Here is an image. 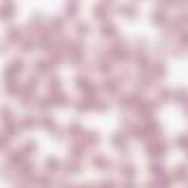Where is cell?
Here are the masks:
<instances>
[{
    "mask_svg": "<svg viewBox=\"0 0 188 188\" xmlns=\"http://www.w3.org/2000/svg\"><path fill=\"white\" fill-rule=\"evenodd\" d=\"M46 168H49V173H55L60 168V162L58 159H46Z\"/></svg>",
    "mask_w": 188,
    "mask_h": 188,
    "instance_id": "obj_4",
    "label": "cell"
},
{
    "mask_svg": "<svg viewBox=\"0 0 188 188\" xmlns=\"http://www.w3.org/2000/svg\"><path fill=\"white\" fill-rule=\"evenodd\" d=\"M78 33H80V35L89 33V27H87V24H80V27H78Z\"/></svg>",
    "mask_w": 188,
    "mask_h": 188,
    "instance_id": "obj_15",
    "label": "cell"
},
{
    "mask_svg": "<svg viewBox=\"0 0 188 188\" xmlns=\"http://www.w3.org/2000/svg\"><path fill=\"white\" fill-rule=\"evenodd\" d=\"M120 13H122V16H128V18H133V7H128V5H122V7H120Z\"/></svg>",
    "mask_w": 188,
    "mask_h": 188,
    "instance_id": "obj_6",
    "label": "cell"
},
{
    "mask_svg": "<svg viewBox=\"0 0 188 188\" xmlns=\"http://www.w3.org/2000/svg\"><path fill=\"white\" fill-rule=\"evenodd\" d=\"M2 16H5V20H9V18L13 16V7H11V5H7V7H5V13H2Z\"/></svg>",
    "mask_w": 188,
    "mask_h": 188,
    "instance_id": "obj_10",
    "label": "cell"
},
{
    "mask_svg": "<svg viewBox=\"0 0 188 188\" xmlns=\"http://www.w3.org/2000/svg\"><path fill=\"white\" fill-rule=\"evenodd\" d=\"M164 150H166L164 144H150V146H148V155H150V157H162Z\"/></svg>",
    "mask_w": 188,
    "mask_h": 188,
    "instance_id": "obj_2",
    "label": "cell"
},
{
    "mask_svg": "<svg viewBox=\"0 0 188 188\" xmlns=\"http://www.w3.org/2000/svg\"><path fill=\"white\" fill-rule=\"evenodd\" d=\"M20 38H22L20 29H11V31H9V40H20Z\"/></svg>",
    "mask_w": 188,
    "mask_h": 188,
    "instance_id": "obj_7",
    "label": "cell"
},
{
    "mask_svg": "<svg viewBox=\"0 0 188 188\" xmlns=\"http://www.w3.org/2000/svg\"><path fill=\"white\" fill-rule=\"evenodd\" d=\"M164 20H166V16H164V13H155V16H153V22H157V24H159V22H164Z\"/></svg>",
    "mask_w": 188,
    "mask_h": 188,
    "instance_id": "obj_12",
    "label": "cell"
},
{
    "mask_svg": "<svg viewBox=\"0 0 188 188\" xmlns=\"http://www.w3.org/2000/svg\"><path fill=\"white\" fill-rule=\"evenodd\" d=\"M175 177H177V179H186V168H184V166L177 168V171H175Z\"/></svg>",
    "mask_w": 188,
    "mask_h": 188,
    "instance_id": "obj_9",
    "label": "cell"
},
{
    "mask_svg": "<svg viewBox=\"0 0 188 188\" xmlns=\"http://www.w3.org/2000/svg\"><path fill=\"white\" fill-rule=\"evenodd\" d=\"M49 87H51V89H58V87H60V80H58V78H51V80H49Z\"/></svg>",
    "mask_w": 188,
    "mask_h": 188,
    "instance_id": "obj_14",
    "label": "cell"
},
{
    "mask_svg": "<svg viewBox=\"0 0 188 188\" xmlns=\"http://www.w3.org/2000/svg\"><path fill=\"white\" fill-rule=\"evenodd\" d=\"M75 13H78V7H75V5H69V7H67V16H69V18H75Z\"/></svg>",
    "mask_w": 188,
    "mask_h": 188,
    "instance_id": "obj_8",
    "label": "cell"
},
{
    "mask_svg": "<svg viewBox=\"0 0 188 188\" xmlns=\"http://www.w3.org/2000/svg\"><path fill=\"white\" fill-rule=\"evenodd\" d=\"M67 173H78V164H69L67 166Z\"/></svg>",
    "mask_w": 188,
    "mask_h": 188,
    "instance_id": "obj_16",
    "label": "cell"
},
{
    "mask_svg": "<svg viewBox=\"0 0 188 188\" xmlns=\"http://www.w3.org/2000/svg\"><path fill=\"white\" fill-rule=\"evenodd\" d=\"M95 16H98V18H104V16H109V9H106L104 5H98V7H95Z\"/></svg>",
    "mask_w": 188,
    "mask_h": 188,
    "instance_id": "obj_5",
    "label": "cell"
},
{
    "mask_svg": "<svg viewBox=\"0 0 188 188\" xmlns=\"http://www.w3.org/2000/svg\"><path fill=\"white\" fill-rule=\"evenodd\" d=\"M115 33L117 31H115V27H113V24H104V27H102V35H104V38H113Z\"/></svg>",
    "mask_w": 188,
    "mask_h": 188,
    "instance_id": "obj_3",
    "label": "cell"
},
{
    "mask_svg": "<svg viewBox=\"0 0 188 188\" xmlns=\"http://www.w3.org/2000/svg\"><path fill=\"white\" fill-rule=\"evenodd\" d=\"M122 175H126V177H133V166H124V168H122Z\"/></svg>",
    "mask_w": 188,
    "mask_h": 188,
    "instance_id": "obj_11",
    "label": "cell"
},
{
    "mask_svg": "<svg viewBox=\"0 0 188 188\" xmlns=\"http://www.w3.org/2000/svg\"><path fill=\"white\" fill-rule=\"evenodd\" d=\"M31 49H33V40H27L22 44V51H31Z\"/></svg>",
    "mask_w": 188,
    "mask_h": 188,
    "instance_id": "obj_13",
    "label": "cell"
},
{
    "mask_svg": "<svg viewBox=\"0 0 188 188\" xmlns=\"http://www.w3.org/2000/svg\"><path fill=\"white\" fill-rule=\"evenodd\" d=\"M22 69H24V67H22V60H13V62H11V67L7 69V78L11 80V75H16V73H22Z\"/></svg>",
    "mask_w": 188,
    "mask_h": 188,
    "instance_id": "obj_1",
    "label": "cell"
}]
</instances>
